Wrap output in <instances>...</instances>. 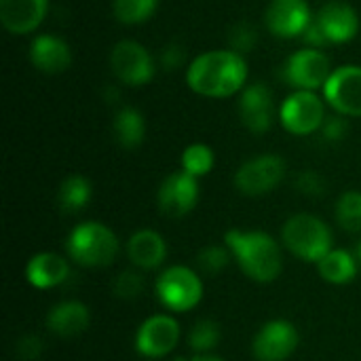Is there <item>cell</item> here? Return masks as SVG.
I'll use <instances>...</instances> for the list:
<instances>
[{
  "instance_id": "6da1fadb",
  "label": "cell",
  "mask_w": 361,
  "mask_h": 361,
  "mask_svg": "<svg viewBox=\"0 0 361 361\" xmlns=\"http://www.w3.org/2000/svg\"><path fill=\"white\" fill-rule=\"evenodd\" d=\"M247 78L245 59L235 51H209L199 55L186 74L190 89L205 97H231Z\"/></svg>"
},
{
  "instance_id": "5bb4252c",
  "label": "cell",
  "mask_w": 361,
  "mask_h": 361,
  "mask_svg": "<svg viewBox=\"0 0 361 361\" xmlns=\"http://www.w3.org/2000/svg\"><path fill=\"white\" fill-rule=\"evenodd\" d=\"M264 21L275 36L296 38L305 34L313 19L305 0H273L267 8Z\"/></svg>"
},
{
  "instance_id": "ba28073f",
  "label": "cell",
  "mask_w": 361,
  "mask_h": 361,
  "mask_svg": "<svg viewBox=\"0 0 361 361\" xmlns=\"http://www.w3.org/2000/svg\"><path fill=\"white\" fill-rule=\"evenodd\" d=\"M157 203L163 216L167 218H184L199 203V182L195 176L186 171H176L167 176L157 195Z\"/></svg>"
},
{
  "instance_id": "ac0fdd59",
  "label": "cell",
  "mask_w": 361,
  "mask_h": 361,
  "mask_svg": "<svg viewBox=\"0 0 361 361\" xmlns=\"http://www.w3.org/2000/svg\"><path fill=\"white\" fill-rule=\"evenodd\" d=\"M328 42H347L357 34V13L345 2H328L315 17Z\"/></svg>"
},
{
  "instance_id": "ab89813d",
  "label": "cell",
  "mask_w": 361,
  "mask_h": 361,
  "mask_svg": "<svg viewBox=\"0 0 361 361\" xmlns=\"http://www.w3.org/2000/svg\"><path fill=\"white\" fill-rule=\"evenodd\" d=\"M152 361H157V360H152Z\"/></svg>"
},
{
  "instance_id": "52a82bcc",
  "label": "cell",
  "mask_w": 361,
  "mask_h": 361,
  "mask_svg": "<svg viewBox=\"0 0 361 361\" xmlns=\"http://www.w3.org/2000/svg\"><path fill=\"white\" fill-rule=\"evenodd\" d=\"M281 125L294 135H309L324 127L326 112L313 91H296L281 106Z\"/></svg>"
},
{
  "instance_id": "d4e9b609",
  "label": "cell",
  "mask_w": 361,
  "mask_h": 361,
  "mask_svg": "<svg viewBox=\"0 0 361 361\" xmlns=\"http://www.w3.org/2000/svg\"><path fill=\"white\" fill-rule=\"evenodd\" d=\"M220 338H222L220 324L214 322V319H201V322H197L192 326L188 343H190V347H192V351L197 355H207L209 351L216 349Z\"/></svg>"
},
{
  "instance_id": "2e32d148",
  "label": "cell",
  "mask_w": 361,
  "mask_h": 361,
  "mask_svg": "<svg viewBox=\"0 0 361 361\" xmlns=\"http://www.w3.org/2000/svg\"><path fill=\"white\" fill-rule=\"evenodd\" d=\"M70 277V264L63 256L53 252H40L30 258L25 267V279L36 290H51L61 286Z\"/></svg>"
},
{
  "instance_id": "4fadbf2b",
  "label": "cell",
  "mask_w": 361,
  "mask_h": 361,
  "mask_svg": "<svg viewBox=\"0 0 361 361\" xmlns=\"http://www.w3.org/2000/svg\"><path fill=\"white\" fill-rule=\"evenodd\" d=\"M324 93L338 114L361 116V68L345 66L332 72Z\"/></svg>"
},
{
  "instance_id": "9c48e42d",
  "label": "cell",
  "mask_w": 361,
  "mask_h": 361,
  "mask_svg": "<svg viewBox=\"0 0 361 361\" xmlns=\"http://www.w3.org/2000/svg\"><path fill=\"white\" fill-rule=\"evenodd\" d=\"M298 330L286 319L267 322L252 343V353L258 361H286L298 347Z\"/></svg>"
},
{
  "instance_id": "8d00e7d4",
  "label": "cell",
  "mask_w": 361,
  "mask_h": 361,
  "mask_svg": "<svg viewBox=\"0 0 361 361\" xmlns=\"http://www.w3.org/2000/svg\"><path fill=\"white\" fill-rule=\"evenodd\" d=\"M190 361H224V360H222V357H216V355H209V353H207V355H197V357H192Z\"/></svg>"
},
{
  "instance_id": "74e56055",
  "label": "cell",
  "mask_w": 361,
  "mask_h": 361,
  "mask_svg": "<svg viewBox=\"0 0 361 361\" xmlns=\"http://www.w3.org/2000/svg\"><path fill=\"white\" fill-rule=\"evenodd\" d=\"M353 254H355V260H357V264L361 267V241L357 243V245H355V252H353Z\"/></svg>"
},
{
  "instance_id": "f546056e",
  "label": "cell",
  "mask_w": 361,
  "mask_h": 361,
  "mask_svg": "<svg viewBox=\"0 0 361 361\" xmlns=\"http://www.w3.org/2000/svg\"><path fill=\"white\" fill-rule=\"evenodd\" d=\"M144 288H146V281H144L142 273H137V271H125L114 281V294L125 300L137 298L144 292Z\"/></svg>"
},
{
  "instance_id": "7402d4cb",
  "label": "cell",
  "mask_w": 361,
  "mask_h": 361,
  "mask_svg": "<svg viewBox=\"0 0 361 361\" xmlns=\"http://www.w3.org/2000/svg\"><path fill=\"white\" fill-rule=\"evenodd\" d=\"M357 260L355 254L347 252V250H330L319 262H317V271L322 275L324 281L334 283V286H345L351 283L357 275Z\"/></svg>"
},
{
  "instance_id": "f1b7e54d",
  "label": "cell",
  "mask_w": 361,
  "mask_h": 361,
  "mask_svg": "<svg viewBox=\"0 0 361 361\" xmlns=\"http://www.w3.org/2000/svg\"><path fill=\"white\" fill-rule=\"evenodd\" d=\"M231 260H233V254H231V250L226 245H207L197 254L199 273H203L207 277H214V275L222 273L228 267Z\"/></svg>"
},
{
  "instance_id": "ffe728a7",
  "label": "cell",
  "mask_w": 361,
  "mask_h": 361,
  "mask_svg": "<svg viewBox=\"0 0 361 361\" xmlns=\"http://www.w3.org/2000/svg\"><path fill=\"white\" fill-rule=\"evenodd\" d=\"M127 254H129V260L140 271H152V269H157V267H161L165 262L167 243L157 231L144 228V231H137L135 235L129 237Z\"/></svg>"
},
{
  "instance_id": "cb8c5ba5",
  "label": "cell",
  "mask_w": 361,
  "mask_h": 361,
  "mask_svg": "<svg viewBox=\"0 0 361 361\" xmlns=\"http://www.w3.org/2000/svg\"><path fill=\"white\" fill-rule=\"evenodd\" d=\"M91 182L85 178V176H68L61 186H59V192H57V203L63 212L68 214H76L80 212L82 207L89 205L91 201Z\"/></svg>"
},
{
  "instance_id": "3957f363",
  "label": "cell",
  "mask_w": 361,
  "mask_h": 361,
  "mask_svg": "<svg viewBox=\"0 0 361 361\" xmlns=\"http://www.w3.org/2000/svg\"><path fill=\"white\" fill-rule=\"evenodd\" d=\"M66 250L76 264L99 269L114 262L118 254V239L112 228L102 222H82L68 235Z\"/></svg>"
},
{
  "instance_id": "d590c367",
  "label": "cell",
  "mask_w": 361,
  "mask_h": 361,
  "mask_svg": "<svg viewBox=\"0 0 361 361\" xmlns=\"http://www.w3.org/2000/svg\"><path fill=\"white\" fill-rule=\"evenodd\" d=\"M302 38H305V42H307V44H311V47H322V44H328V40H326V34H324V30L319 27V23H317L315 19L309 23V27L305 30Z\"/></svg>"
},
{
  "instance_id": "e575fe53",
  "label": "cell",
  "mask_w": 361,
  "mask_h": 361,
  "mask_svg": "<svg viewBox=\"0 0 361 361\" xmlns=\"http://www.w3.org/2000/svg\"><path fill=\"white\" fill-rule=\"evenodd\" d=\"M161 61L167 70H176L184 61V49L178 44H167L161 53Z\"/></svg>"
},
{
  "instance_id": "9a60e30c",
  "label": "cell",
  "mask_w": 361,
  "mask_h": 361,
  "mask_svg": "<svg viewBox=\"0 0 361 361\" xmlns=\"http://www.w3.org/2000/svg\"><path fill=\"white\" fill-rule=\"evenodd\" d=\"M239 112L243 125L252 133H267L273 125V93L264 82L250 85L239 102Z\"/></svg>"
},
{
  "instance_id": "5b68a950",
  "label": "cell",
  "mask_w": 361,
  "mask_h": 361,
  "mask_svg": "<svg viewBox=\"0 0 361 361\" xmlns=\"http://www.w3.org/2000/svg\"><path fill=\"white\" fill-rule=\"evenodd\" d=\"M157 296L161 305L173 313H186L203 300L201 273L176 264L165 269L157 279Z\"/></svg>"
},
{
  "instance_id": "7c38bea8",
  "label": "cell",
  "mask_w": 361,
  "mask_h": 361,
  "mask_svg": "<svg viewBox=\"0 0 361 361\" xmlns=\"http://www.w3.org/2000/svg\"><path fill=\"white\" fill-rule=\"evenodd\" d=\"M330 76V59L317 49H302L286 61V80L300 91L326 87Z\"/></svg>"
},
{
  "instance_id": "e0dca14e",
  "label": "cell",
  "mask_w": 361,
  "mask_h": 361,
  "mask_svg": "<svg viewBox=\"0 0 361 361\" xmlns=\"http://www.w3.org/2000/svg\"><path fill=\"white\" fill-rule=\"evenodd\" d=\"M49 0H0L2 25L13 34H27L44 19Z\"/></svg>"
},
{
  "instance_id": "4316f807",
  "label": "cell",
  "mask_w": 361,
  "mask_h": 361,
  "mask_svg": "<svg viewBox=\"0 0 361 361\" xmlns=\"http://www.w3.org/2000/svg\"><path fill=\"white\" fill-rule=\"evenodd\" d=\"M336 222L347 233H361V192L347 190L336 203Z\"/></svg>"
},
{
  "instance_id": "83f0119b",
  "label": "cell",
  "mask_w": 361,
  "mask_h": 361,
  "mask_svg": "<svg viewBox=\"0 0 361 361\" xmlns=\"http://www.w3.org/2000/svg\"><path fill=\"white\" fill-rule=\"evenodd\" d=\"M214 167V152L205 144H190L182 152V171L195 176L197 180L201 176H207Z\"/></svg>"
},
{
  "instance_id": "836d02e7",
  "label": "cell",
  "mask_w": 361,
  "mask_h": 361,
  "mask_svg": "<svg viewBox=\"0 0 361 361\" xmlns=\"http://www.w3.org/2000/svg\"><path fill=\"white\" fill-rule=\"evenodd\" d=\"M324 137L326 140H330V142H338V140H343L345 137V133H347V123H345V118L343 116H332V118H326L324 121Z\"/></svg>"
},
{
  "instance_id": "4dcf8cb0",
  "label": "cell",
  "mask_w": 361,
  "mask_h": 361,
  "mask_svg": "<svg viewBox=\"0 0 361 361\" xmlns=\"http://www.w3.org/2000/svg\"><path fill=\"white\" fill-rule=\"evenodd\" d=\"M256 38H258L256 27H252L250 23H237V25L233 27L228 40H231V49H233L235 53L241 55V53H247V51L254 49Z\"/></svg>"
},
{
  "instance_id": "44dd1931",
  "label": "cell",
  "mask_w": 361,
  "mask_h": 361,
  "mask_svg": "<svg viewBox=\"0 0 361 361\" xmlns=\"http://www.w3.org/2000/svg\"><path fill=\"white\" fill-rule=\"evenodd\" d=\"M30 59L36 70L47 74H59L68 70L72 55H70V47L61 38L42 34L34 38L30 47Z\"/></svg>"
},
{
  "instance_id": "8fae6325",
  "label": "cell",
  "mask_w": 361,
  "mask_h": 361,
  "mask_svg": "<svg viewBox=\"0 0 361 361\" xmlns=\"http://www.w3.org/2000/svg\"><path fill=\"white\" fill-rule=\"evenodd\" d=\"M110 66L114 76L125 82V85H146L152 74H154V66H152V57L150 53L135 40H121L110 55Z\"/></svg>"
},
{
  "instance_id": "603a6c76",
  "label": "cell",
  "mask_w": 361,
  "mask_h": 361,
  "mask_svg": "<svg viewBox=\"0 0 361 361\" xmlns=\"http://www.w3.org/2000/svg\"><path fill=\"white\" fill-rule=\"evenodd\" d=\"M112 131H114V140L118 146H123L125 150H133L144 142V135H146L144 116L135 108H123L114 116Z\"/></svg>"
},
{
  "instance_id": "8992f818",
  "label": "cell",
  "mask_w": 361,
  "mask_h": 361,
  "mask_svg": "<svg viewBox=\"0 0 361 361\" xmlns=\"http://www.w3.org/2000/svg\"><path fill=\"white\" fill-rule=\"evenodd\" d=\"M286 176V161L277 154H262L241 165L235 186L247 197H262L275 190Z\"/></svg>"
},
{
  "instance_id": "d6a6232c",
  "label": "cell",
  "mask_w": 361,
  "mask_h": 361,
  "mask_svg": "<svg viewBox=\"0 0 361 361\" xmlns=\"http://www.w3.org/2000/svg\"><path fill=\"white\" fill-rule=\"evenodd\" d=\"M40 351H42V341L34 334L30 336H23L19 343H17V355L23 361H34L40 357Z\"/></svg>"
},
{
  "instance_id": "f35d334b",
  "label": "cell",
  "mask_w": 361,
  "mask_h": 361,
  "mask_svg": "<svg viewBox=\"0 0 361 361\" xmlns=\"http://www.w3.org/2000/svg\"><path fill=\"white\" fill-rule=\"evenodd\" d=\"M176 361H190V360H184V357H178V360Z\"/></svg>"
},
{
  "instance_id": "1f68e13d",
  "label": "cell",
  "mask_w": 361,
  "mask_h": 361,
  "mask_svg": "<svg viewBox=\"0 0 361 361\" xmlns=\"http://www.w3.org/2000/svg\"><path fill=\"white\" fill-rule=\"evenodd\" d=\"M296 188L307 195V197H319L326 192V182L319 173L315 171H302L298 178H296Z\"/></svg>"
},
{
  "instance_id": "277c9868",
  "label": "cell",
  "mask_w": 361,
  "mask_h": 361,
  "mask_svg": "<svg viewBox=\"0 0 361 361\" xmlns=\"http://www.w3.org/2000/svg\"><path fill=\"white\" fill-rule=\"evenodd\" d=\"M281 241L296 258L319 262L332 250V231L317 216L296 214L283 224Z\"/></svg>"
},
{
  "instance_id": "30bf717a",
  "label": "cell",
  "mask_w": 361,
  "mask_h": 361,
  "mask_svg": "<svg viewBox=\"0 0 361 361\" xmlns=\"http://www.w3.org/2000/svg\"><path fill=\"white\" fill-rule=\"evenodd\" d=\"M178 343H180V326L169 315L148 317L135 334V349L140 355L148 360H161L169 355Z\"/></svg>"
},
{
  "instance_id": "484cf974",
  "label": "cell",
  "mask_w": 361,
  "mask_h": 361,
  "mask_svg": "<svg viewBox=\"0 0 361 361\" xmlns=\"http://www.w3.org/2000/svg\"><path fill=\"white\" fill-rule=\"evenodd\" d=\"M159 0H112L114 17L121 23L133 25L146 21L157 11Z\"/></svg>"
},
{
  "instance_id": "d6986e66",
  "label": "cell",
  "mask_w": 361,
  "mask_h": 361,
  "mask_svg": "<svg viewBox=\"0 0 361 361\" xmlns=\"http://www.w3.org/2000/svg\"><path fill=\"white\" fill-rule=\"evenodd\" d=\"M91 324L89 309L78 300H63L55 305L47 315V328L59 338L80 336Z\"/></svg>"
},
{
  "instance_id": "7a4b0ae2",
  "label": "cell",
  "mask_w": 361,
  "mask_h": 361,
  "mask_svg": "<svg viewBox=\"0 0 361 361\" xmlns=\"http://www.w3.org/2000/svg\"><path fill=\"white\" fill-rule=\"evenodd\" d=\"M226 247L239 262L241 271L258 281L271 283L283 271V254L279 243L262 231H228L224 237Z\"/></svg>"
}]
</instances>
